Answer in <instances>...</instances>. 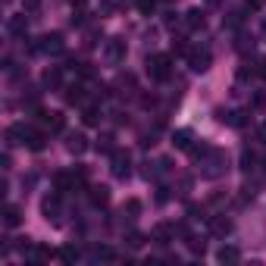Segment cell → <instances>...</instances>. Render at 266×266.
I'll return each mask as SVG.
<instances>
[{
	"label": "cell",
	"mask_w": 266,
	"mask_h": 266,
	"mask_svg": "<svg viewBox=\"0 0 266 266\" xmlns=\"http://www.w3.org/2000/svg\"><path fill=\"white\" fill-rule=\"evenodd\" d=\"M128 163H132L128 150H116V153H113V176L125 178V176H128Z\"/></svg>",
	"instance_id": "2"
},
{
	"label": "cell",
	"mask_w": 266,
	"mask_h": 266,
	"mask_svg": "<svg viewBox=\"0 0 266 266\" xmlns=\"http://www.w3.org/2000/svg\"><path fill=\"white\" fill-rule=\"evenodd\" d=\"M125 210L128 213H141V201H135V197H132V201H125Z\"/></svg>",
	"instance_id": "25"
},
{
	"label": "cell",
	"mask_w": 266,
	"mask_h": 266,
	"mask_svg": "<svg viewBox=\"0 0 266 266\" xmlns=\"http://www.w3.org/2000/svg\"><path fill=\"white\" fill-rule=\"evenodd\" d=\"M72 3H79V6H82V3H85V0H72Z\"/></svg>",
	"instance_id": "30"
},
{
	"label": "cell",
	"mask_w": 266,
	"mask_h": 266,
	"mask_svg": "<svg viewBox=\"0 0 266 266\" xmlns=\"http://www.w3.org/2000/svg\"><path fill=\"white\" fill-rule=\"evenodd\" d=\"M44 44H41V50H47V54H59L63 50V38L59 35H47V38H41Z\"/></svg>",
	"instance_id": "7"
},
{
	"label": "cell",
	"mask_w": 266,
	"mask_h": 266,
	"mask_svg": "<svg viewBox=\"0 0 266 266\" xmlns=\"http://www.w3.org/2000/svg\"><path fill=\"white\" fill-rule=\"evenodd\" d=\"M176 232H178L176 226H166V222H160V226H157V229H153V241H157V244H166V241H169V238H173V235H176Z\"/></svg>",
	"instance_id": "3"
},
{
	"label": "cell",
	"mask_w": 266,
	"mask_h": 266,
	"mask_svg": "<svg viewBox=\"0 0 266 266\" xmlns=\"http://www.w3.org/2000/svg\"><path fill=\"white\" fill-rule=\"evenodd\" d=\"M41 210H44V216H47V219H57V210H59V197H57V194L44 197V204H41Z\"/></svg>",
	"instance_id": "5"
},
{
	"label": "cell",
	"mask_w": 266,
	"mask_h": 266,
	"mask_svg": "<svg viewBox=\"0 0 266 266\" xmlns=\"http://www.w3.org/2000/svg\"><path fill=\"white\" fill-rule=\"evenodd\" d=\"M3 222H6V226H19V222H22V213H19V207H13V204H10V207H6V216H3Z\"/></svg>",
	"instance_id": "13"
},
{
	"label": "cell",
	"mask_w": 266,
	"mask_h": 266,
	"mask_svg": "<svg viewBox=\"0 0 266 266\" xmlns=\"http://www.w3.org/2000/svg\"><path fill=\"white\" fill-rule=\"evenodd\" d=\"M44 82L50 85V88H57V85H59V69H47L44 72Z\"/></svg>",
	"instance_id": "20"
},
{
	"label": "cell",
	"mask_w": 266,
	"mask_h": 266,
	"mask_svg": "<svg viewBox=\"0 0 266 266\" xmlns=\"http://www.w3.org/2000/svg\"><path fill=\"white\" fill-rule=\"evenodd\" d=\"M210 229L216 232V235H229V232H232V222H229V219H213Z\"/></svg>",
	"instance_id": "14"
},
{
	"label": "cell",
	"mask_w": 266,
	"mask_h": 266,
	"mask_svg": "<svg viewBox=\"0 0 266 266\" xmlns=\"http://www.w3.org/2000/svg\"><path fill=\"white\" fill-rule=\"evenodd\" d=\"M148 75H150V79H157V82L169 79V57H163V54L150 57L148 59Z\"/></svg>",
	"instance_id": "1"
},
{
	"label": "cell",
	"mask_w": 266,
	"mask_h": 266,
	"mask_svg": "<svg viewBox=\"0 0 266 266\" xmlns=\"http://www.w3.org/2000/svg\"><path fill=\"white\" fill-rule=\"evenodd\" d=\"M122 54H125V41L113 38V41H110V44H107V57H110V59H113V63H116V59H122Z\"/></svg>",
	"instance_id": "6"
},
{
	"label": "cell",
	"mask_w": 266,
	"mask_h": 266,
	"mask_svg": "<svg viewBox=\"0 0 266 266\" xmlns=\"http://www.w3.org/2000/svg\"><path fill=\"white\" fill-rule=\"evenodd\" d=\"M82 119H85V125H97L100 122V116H97V110H94V107H85Z\"/></svg>",
	"instance_id": "17"
},
{
	"label": "cell",
	"mask_w": 266,
	"mask_h": 266,
	"mask_svg": "<svg viewBox=\"0 0 266 266\" xmlns=\"http://www.w3.org/2000/svg\"><path fill=\"white\" fill-rule=\"evenodd\" d=\"M254 107H257V110H266V94H257V97H254Z\"/></svg>",
	"instance_id": "26"
},
{
	"label": "cell",
	"mask_w": 266,
	"mask_h": 266,
	"mask_svg": "<svg viewBox=\"0 0 266 266\" xmlns=\"http://www.w3.org/2000/svg\"><path fill=\"white\" fill-rule=\"evenodd\" d=\"M22 6H25L29 13H38V10H41V0H22Z\"/></svg>",
	"instance_id": "23"
},
{
	"label": "cell",
	"mask_w": 266,
	"mask_h": 266,
	"mask_svg": "<svg viewBox=\"0 0 266 266\" xmlns=\"http://www.w3.org/2000/svg\"><path fill=\"white\" fill-rule=\"evenodd\" d=\"M128 244H132V247H141V244H144V235H138V232H132V235H128Z\"/></svg>",
	"instance_id": "24"
},
{
	"label": "cell",
	"mask_w": 266,
	"mask_h": 266,
	"mask_svg": "<svg viewBox=\"0 0 266 266\" xmlns=\"http://www.w3.org/2000/svg\"><path fill=\"white\" fill-rule=\"evenodd\" d=\"M66 100H69V104H82V100H85V94H82V88H79V85H75V88H69Z\"/></svg>",
	"instance_id": "19"
},
{
	"label": "cell",
	"mask_w": 266,
	"mask_h": 266,
	"mask_svg": "<svg viewBox=\"0 0 266 266\" xmlns=\"http://www.w3.org/2000/svg\"><path fill=\"white\" fill-rule=\"evenodd\" d=\"M91 201H94V204H107V201H110V191H107L104 185H100V188H91Z\"/></svg>",
	"instance_id": "15"
},
{
	"label": "cell",
	"mask_w": 266,
	"mask_h": 266,
	"mask_svg": "<svg viewBox=\"0 0 266 266\" xmlns=\"http://www.w3.org/2000/svg\"><path fill=\"white\" fill-rule=\"evenodd\" d=\"M10 31H13V35H22V31H25V16H13V19H10Z\"/></svg>",
	"instance_id": "18"
},
{
	"label": "cell",
	"mask_w": 266,
	"mask_h": 266,
	"mask_svg": "<svg viewBox=\"0 0 266 266\" xmlns=\"http://www.w3.org/2000/svg\"><path fill=\"white\" fill-rule=\"evenodd\" d=\"M173 144H176L178 150H191V135H188V132H176L173 135Z\"/></svg>",
	"instance_id": "12"
},
{
	"label": "cell",
	"mask_w": 266,
	"mask_h": 266,
	"mask_svg": "<svg viewBox=\"0 0 266 266\" xmlns=\"http://www.w3.org/2000/svg\"><path fill=\"white\" fill-rule=\"evenodd\" d=\"M201 25H204V13L191 10V13H188V29H201Z\"/></svg>",
	"instance_id": "16"
},
{
	"label": "cell",
	"mask_w": 266,
	"mask_h": 266,
	"mask_svg": "<svg viewBox=\"0 0 266 266\" xmlns=\"http://www.w3.org/2000/svg\"><path fill=\"white\" fill-rule=\"evenodd\" d=\"M97 150H104V153H110V150H113V135H104V138L97 141Z\"/></svg>",
	"instance_id": "21"
},
{
	"label": "cell",
	"mask_w": 266,
	"mask_h": 266,
	"mask_svg": "<svg viewBox=\"0 0 266 266\" xmlns=\"http://www.w3.org/2000/svg\"><path fill=\"white\" fill-rule=\"evenodd\" d=\"M207 66H210V54H207V50H204V54H191V69L194 72H204Z\"/></svg>",
	"instance_id": "9"
},
{
	"label": "cell",
	"mask_w": 266,
	"mask_h": 266,
	"mask_svg": "<svg viewBox=\"0 0 266 266\" xmlns=\"http://www.w3.org/2000/svg\"><path fill=\"white\" fill-rule=\"evenodd\" d=\"M216 257H219V263H235L241 254H238V247H219Z\"/></svg>",
	"instance_id": "11"
},
{
	"label": "cell",
	"mask_w": 266,
	"mask_h": 266,
	"mask_svg": "<svg viewBox=\"0 0 266 266\" xmlns=\"http://www.w3.org/2000/svg\"><path fill=\"white\" fill-rule=\"evenodd\" d=\"M59 257H63L66 263H72V260H79V251H75V247H63V251H59Z\"/></svg>",
	"instance_id": "22"
},
{
	"label": "cell",
	"mask_w": 266,
	"mask_h": 266,
	"mask_svg": "<svg viewBox=\"0 0 266 266\" xmlns=\"http://www.w3.org/2000/svg\"><path fill=\"white\" fill-rule=\"evenodd\" d=\"M25 144H29L31 150H41V148H44V135H41V132H31V128H29V135H25Z\"/></svg>",
	"instance_id": "10"
},
{
	"label": "cell",
	"mask_w": 266,
	"mask_h": 266,
	"mask_svg": "<svg viewBox=\"0 0 266 266\" xmlns=\"http://www.w3.org/2000/svg\"><path fill=\"white\" fill-rule=\"evenodd\" d=\"M247 3H251V6H254V10H257V6H260V0H247Z\"/></svg>",
	"instance_id": "29"
},
{
	"label": "cell",
	"mask_w": 266,
	"mask_h": 266,
	"mask_svg": "<svg viewBox=\"0 0 266 266\" xmlns=\"http://www.w3.org/2000/svg\"><path fill=\"white\" fill-rule=\"evenodd\" d=\"M260 141H266V122L260 125Z\"/></svg>",
	"instance_id": "28"
},
{
	"label": "cell",
	"mask_w": 266,
	"mask_h": 266,
	"mask_svg": "<svg viewBox=\"0 0 266 266\" xmlns=\"http://www.w3.org/2000/svg\"><path fill=\"white\" fill-rule=\"evenodd\" d=\"M66 148H69V153H85L88 150V138H85V135H69Z\"/></svg>",
	"instance_id": "4"
},
{
	"label": "cell",
	"mask_w": 266,
	"mask_h": 266,
	"mask_svg": "<svg viewBox=\"0 0 266 266\" xmlns=\"http://www.w3.org/2000/svg\"><path fill=\"white\" fill-rule=\"evenodd\" d=\"M44 125L50 132H59V128L66 125V119H63V113H44Z\"/></svg>",
	"instance_id": "8"
},
{
	"label": "cell",
	"mask_w": 266,
	"mask_h": 266,
	"mask_svg": "<svg viewBox=\"0 0 266 266\" xmlns=\"http://www.w3.org/2000/svg\"><path fill=\"white\" fill-rule=\"evenodd\" d=\"M138 6H141L144 13H150V10H153V0H138Z\"/></svg>",
	"instance_id": "27"
}]
</instances>
